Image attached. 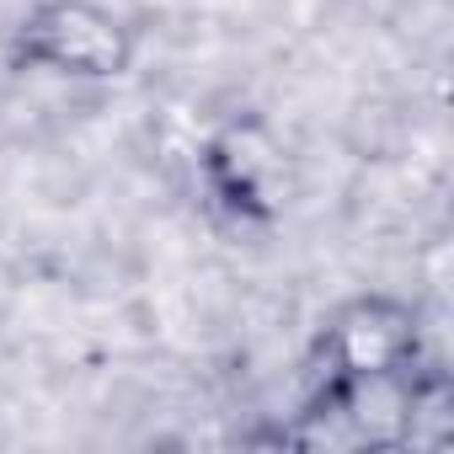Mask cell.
Masks as SVG:
<instances>
[{"instance_id": "7a4b0ae2", "label": "cell", "mask_w": 454, "mask_h": 454, "mask_svg": "<svg viewBox=\"0 0 454 454\" xmlns=\"http://www.w3.org/2000/svg\"><path fill=\"white\" fill-rule=\"evenodd\" d=\"M406 342H411L406 316H401V310H385V305H358V310L337 326V337H332V348H337V358H342L348 374L395 369V358L406 353Z\"/></svg>"}, {"instance_id": "6da1fadb", "label": "cell", "mask_w": 454, "mask_h": 454, "mask_svg": "<svg viewBox=\"0 0 454 454\" xmlns=\"http://www.w3.org/2000/svg\"><path fill=\"white\" fill-rule=\"evenodd\" d=\"M27 54L33 59H49L59 70H86V75H107L123 65L129 43H123V27L81 0H65V6H49L33 27H27Z\"/></svg>"}]
</instances>
